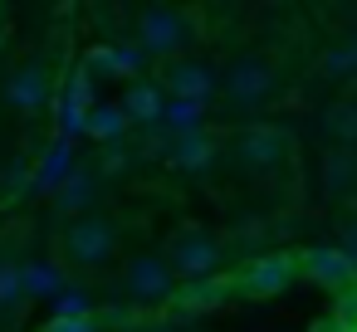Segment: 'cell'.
Here are the masks:
<instances>
[{"label":"cell","instance_id":"obj_1","mask_svg":"<svg viewBox=\"0 0 357 332\" xmlns=\"http://www.w3.org/2000/svg\"><path fill=\"white\" fill-rule=\"evenodd\" d=\"M186 40H191V20L181 10H172V6H152V10H142L132 45L142 54H176Z\"/></svg>","mask_w":357,"mask_h":332},{"label":"cell","instance_id":"obj_2","mask_svg":"<svg viewBox=\"0 0 357 332\" xmlns=\"http://www.w3.org/2000/svg\"><path fill=\"white\" fill-rule=\"evenodd\" d=\"M167 264L176 269V278H186V283H206V278H220L215 269H220V244L211 239V235H196V230H186V235H176L172 239V254H167Z\"/></svg>","mask_w":357,"mask_h":332},{"label":"cell","instance_id":"obj_3","mask_svg":"<svg viewBox=\"0 0 357 332\" xmlns=\"http://www.w3.org/2000/svg\"><path fill=\"white\" fill-rule=\"evenodd\" d=\"M113 249H118V235H113V225H108V220H98V215L69 220V230H64V254H69L74 264L93 269V264H103Z\"/></svg>","mask_w":357,"mask_h":332},{"label":"cell","instance_id":"obj_4","mask_svg":"<svg viewBox=\"0 0 357 332\" xmlns=\"http://www.w3.org/2000/svg\"><path fill=\"white\" fill-rule=\"evenodd\" d=\"M98 98H93V79L89 74H74L64 84V93L54 98V122H59V137L64 142H79L89 132V118H93Z\"/></svg>","mask_w":357,"mask_h":332},{"label":"cell","instance_id":"obj_5","mask_svg":"<svg viewBox=\"0 0 357 332\" xmlns=\"http://www.w3.org/2000/svg\"><path fill=\"white\" fill-rule=\"evenodd\" d=\"M274 93V69H269V59H235L230 64V74H225V98L235 103V108H259L264 98Z\"/></svg>","mask_w":357,"mask_h":332},{"label":"cell","instance_id":"obj_6","mask_svg":"<svg viewBox=\"0 0 357 332\" xmlns=\"http://www.w3.org/2000/svg\"><path fill=\"white\" fill-rule=\"evenodd\" d=\"M128 293H132V303H167V298H176L181 288H176V269L167 264V259H132L128 264Z\"/></svg>","mask_w":357,"mask_h":332},{"label":"cell","instance_id":"obj_7","mask_svg":"<svg viewBox=\"0 0 357 332\" xmlns=\"http://www.w3.org/2000/svg\"><path fill=\"white\" fill-rule=\"evenodd\" d=\"M284 152H289V137H284L279 127H264V122H255V127H245V132L235 137V157H240L250 171H274V166L284 161Z\"/></svg>","mask_w":357,"mask_h":332},{"label":"cell","instance_id":"obj_8","mask_svg":"<svg viewBox=\"0 0 357 332\" xmlns=\"http://www.w3.org/2000/svg\"><path fill=\"white\" fill-rule=\"evenodd\" d=\"M6 98H10L15 113H40V108L54 98V88H50V69H45L40 59L20 64V69L10 74V84H6Z\"/></svg>","mask_w":357,"mask_h":332},{"label":"cell","instance_id":"obj_9","mask_svg":"<svg viewBox=\"0 0 357 332\" xmlns=\"http://www.w3.org/2000/svg\"><path fill=\"white\" fill-rule=\"evenodd\" d=\"M298 264H303V259H294V254H264V259H255V264L245 269L240 288H245V293H255V298H269V293H279V288H289V283H294Z\"/></svg>","mask_w":357,"mask_h":332},{"label":"cell","instance_id":"obj_10","mask_svg":"<svg viewBox=\"0 0 357 332\" xmlns=\"http://www.w3.org/2000/svg\"><path fill=\"white\" fill-rule=\"evenodd\" d=\"M303 274L328 283V288H352L357 283V259L347 249H308L303 254Z\"/></svg>","mask_w":357,"mask_h":332},{"label":"cell","instance_id":"obj_11","mask_svg":"<svg viewBox=\"0 0 357 332\" xmlns=\"http://www.w3.org/2000/svg\"><path fill=\"white\" fill-rule=\"evenodd\" d=\"M167 166H176V171H206L211 161H215V137L201 127V132H186V137H172L167 142Z\"/></svg>","mask_w":357,"mask_h":332},{"label":"cell","instance_id":"obj_12","mask_svg":"<svg viewBox=\"0 0 357 332\" xmlns=\"http://www.w3.org/2000/svg\"><path fill=\"white\" fill-rule=\"evenodd\" d=\"M123 113H128V122H137V127H162V118H167V98H162L157 84L137 79V84L123 93Z\"/></svg>","mask_w":357,"mask_h":332},{"label":"cell","instance_id":"obj_13","mask_svg":"<svg viewBox=\"0 0 357 332\" xmlns=\"http://www.w3.org/2000/svg\"><path fill=\"white\" fill-rule=\"evenodd\" d=\"M167 88H172V98L211 103V93H215V74H211L206 64H172V69H167Z\"/></svg>","mask_w":357,"mask_h":332},{"label":"cell","instance_id":"obj_14","mask_svg":"<svg viewBox=\"0 0 357 332\" xmlns=\"http://www.w3.org/2000/svg\"><path fill=\"white\" fill-rule=\"evenodd\" d=\"M59 293H69V274H64V264L59 259H30L25 264V298H59Z\"/></svg>","mask_w":357,"mask_h":332},{"label":"cell","instance_id":"obj_15","mask_svg":"<svg viewBox=\"0 0 357 332\" xmlns=\"http://www.w3.org/2000/svg\"><path fill=\"white\" fill-rule=\"evenodd\" d=\"M74 171H79V166H74V142H64V137H59V142L50 147V157L40 161L35 186H40V191H59V186L74 176Z\"/></svg>","mask_w":357,"mask_h":332},{"label":"cell","instance_id":"obj_16","mask_svg":"<svg viewBox=\"0 0 357 332\" xmlns=\"http://www.w3.org/2000/svg\"><path fill=\"white\" fill-rule=\"evenodd\" d=\"M93 196H98V191H93V176H89V171H74V176L54 191V205H59L69 220H84V210L93 205Z\"/></svg>","mask_w":357,"mask_h":332},{"label":"cell","instance_id":"obj_17","mask_svg":"<svg viewBox=\"0 0 357 332\" xmlns=\"http://www.w3.org/2000/svg\"><path fill=\"white\" fill-rule=\"evenodd\" d=\"M201 118H206V103L167 98V118H162V132H167V137H186V132H201Z\"/></svg>","mask_w":357,"mask_h":332},{"label":"cell","instance_id":"obj_18","mask_svg":"<svg viewBox=\"0 0 357 332\" xmlns=\"http://www.w3.org/2000/svg\"><path fill=\"white\" fill-rule=\"evenodd\" d=\"M128 127H132V122H128L123 103H98L93 118H89V137H98V142H123Z\"/></svg>","mask_w":357,"mask_h":332},{"label":"cell","instance_id":"obj_19","mask_svg":"<svg viewBox=\"0 0 357 332\" xmlns=\"http://www.w3.org/2000/svg\"><path fill=\"white\" fill-rule=\"evenodd\" d=\"M225 293H230V283H225V278H206V283H186V288H181V293H176L172 303H176L181 313H201V308L220 303Z\"/></svg>","mask_w":357,"mask_h":332},{"label":"cell","instance_id":"obj_20","mask_svg":"<svg viewBox=\"0 0 357 332\" xmlns=\"http://www.w3.org/2000/svg\"><path fill=\"white\" fill-rule=\"evenodd\" d=\"M352 181H357V152H347V147L328 152V161H323V186L342 196V191H352Z\"/></svg>","mask_w":357,"mask_h":332},{"label":"cell","instance_id":"obj_21","mask_svg":"<svg viewBox=\"0 0 357 332\" xmlns=\"http://www.w3.org/2000/svg\"><path fill=\"white\" fill-rule=\"evenodd\" d=\"M25 298V264L0 259V313H15Z\"/></svg>","mask_w":357,"mask_h":332},{"label":"cell","instance_id":"obj_22","mask_svg":"<svg viewBox=\"0 0 357 332\" xmlns=\"http://www.w3.org/2000/svg\"><path fill=\"white\" fill-rule=\"evenodd\" d=\"M50 313H54V322H84V317H93V303H89V293L69 288L50 303Z\"/></svg>","mask_w":357,"mask_h":332},{"label":"cell","instance_id":"obj_23","mask_svg":"<svg viewBox=\"0 0 357 332\" xmlns=\"http://www.w3.org/2000/svg\"><path fill=\"white\" fill-rule=\"evenodd\" d=\"M323 127H328V137H337L342 147H352V142H357V103H342V108H328V118H323Z\"/></svg>","mask_w":357,"mask_h":332},{"label":"cell","instance_id":"obj_24","mask_svg":"<svg viewBox=\"0 0 357 332\" xmlns=\"http://www.w3.org/2000/svg\"><path fill=\"white\" fill-rule=\"evenodd\" d=\"M142 64H147V54L137 45H118L113 49V74H128L132 79V74H142Z\"/></svg>","mask_w":357,"mask_h":332},{"label":"cell","instance_id":"obj_25","mask_svg":"<svg viewBox=\"0 0 357 332\" xmlns=\"http://www.w3.org/2000/svg\"><path fill=\"white\" fill-rule=\"evenodd\" d=\"M323 69H328V74H347V69H357V40H352L347 49H333V54L323 59Z\"/></svg>","mask_w":357,"mask_h":332},{"label":"cell","instance_id":"obj_26","mask_svg":"<svg viewBox=\"0 0 357 332\" xmlns=\"http://www.w3.org/2000/svg\"><path fill=\"white\" fill-rule=\"evenodd\" d=\"M45 332H98V322L93 317H84V322H50Z\"/></svg>","mask_w":357,"mask_h":332},{"label":"cell","instance_id":"obj_27","mask_svg":"<svg viewBox=\"0 0 357 332\" xmlns=\"http://www.w3.org/2000/svg\"><path fill=\"white\" fill-rule=\"evenodd\" d=\"M347 254H352V259H357V220H352V225H347Z\"/></svg>","mask_w":357,"mask_h":332},{"label":"cell","instance_id":"obj_28","mask_svg":"<svg viewBox=\"0 0 357 332\" xmlns=\"http://www.w3.org/2000/svg\"><path fill=\"white\" fill-rule=\"evenodd\" d=\"M147 332H176V327H147Z\"/></svg>","mask_w":357,"mask_h":332}]
</instances>
